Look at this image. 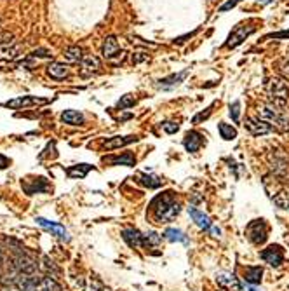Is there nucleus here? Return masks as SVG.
<instances>
[{"label":"nucleus","mask_w":289,"mask_h":291,"mask_svg":"<svg viewBox=\"0 0 289 291\" xmlns=\"http://www.w3.org/2000/svg\"><path fill=\"white\" fill-rule=\"evenodd\" d=\"M258 117L262 121L268 122L275 131H280V133H287L289 131V117L287 113L284 112L282 108H277L272 103H265L258 106Z\"/></svg>","instance_id":"1"},{"label":"nucleus","mask_w":289,"mask_h":291,"mask_svg":"<svg viewBox=\"0 0 289 291\" xmlns=\"http://www.w3.org/2000/svg\"><path fill=\"white\" fill-rule=\"evenodd\" d=\"M267 94L272 105H275L277 108L286 110V106L289 105V85L286 79H282V77L279 75L272 77V79L267 82Z\"/></svg>","instance_id":"2"},{"label":"nucleus","mask_w":289,"mask_h":291,"mask_svg":"<svg viewBox=\"0 0 289 291\" xmlns=\"http://www.w3.org/2000/svg\"><path fill=\"white\" fill-rule=\"evenodd\" d=\"M246 237L249 239V243L256 246L265 244L268 239V223L263 218L249 221V225L246 227Z\"/></svg>","instance_id":"3"},{"label":"nucleus","mask_w":289,"mask_h":291,"mask_svg":"<svg viewBox=\"0 0 289 291\" xmlns=\"http://www.w3.org/2000/svg\"><path fill=\"white\" fill-rule=\"evenodd\" d=\"M21 52V46L14 40L11 34L0 35V60L12 61L16 60Z\"/></svg>","instance_id":"4"},{"label":"nucleus","mask_w":289,"mask_h":291,"mask_svg":"<svg viewBox=\"0 0 289 291\" xmlns=\"http://www.w3.org/2000/svg\"><path fill=\"white\" fill-rule=\"evenodd\" d=\"M101 54L103 58L110 61V63H119V61L124 60V52L120 51L119 40L117 37L110 35L103 40V46H101Z\"/></svg>","instance_id":"5"},{"label":"nucleus","mask_w":289,"mask_h":291,"mask_svg":"<svg viewBox=\"0 0 289 291\" xmlns=\"http://www.w3.org/2000/svg\"><path fill=\"white\" fill-rule=\"evenodd\" d=\"M173 204H176V195H174L173 190H168L164 192V194L157 195V197L152 200V204H150V208L153 210V218H155V221L160 218Z\"/></svg>","instance_id":"6"},{"label":"nucleus","mask_w":289,"mask_h":291,"mask_svg":"<svg viewBox=\"0 0 289 291\" xmlns=\"http://www.w3.org/2000/svg\"><path fill=\"white\" fill-rule=\"evenodd\" d=\"M260 256L265 264L272 265V267H280L284 264V249L279 244H270L267 249L260 253Z\"/></svg>","instance_id":"7"},{"label":"nucleus","mask_w":289,"mask_h":291,"mask_svg":"<svg viewBox=\"0 0 289 291\" xmlns=\"http://www.w3.org/2000/svg\"><path fill=\"white\" fill-rule=\"evenodd\" d=\"M254 32V26L253 24H239V26H235L234 30H232V34L229 37V42H227V47H237L241 46L244 40L247 39L251 34Z\"/></svg>","instance_id":"8"},{"label":"nucleus","mask_w":289,"mask_h":291,"mask_svg":"<svg viewBox=\"0 0 289 291\" xmlns=\"http://www.w3.org/2000/svg\"><path fill=\"white\" fill-rule=\"evenodd\" d=\"M244 128H246L247 131H249L253 136H265V134L272 133V131H275L274 128H272L268 122L262 121V119H253V117H247L246 122H244Z\"/></svg>","instance_id":"9"},{"label":"nucleus","mask_w":289,"mask_h":291,"mask_svg":"<svg viewBox=\"0 0 289 291\" xmlns=\"http://www.w3.org/2000/svg\"><path fill=\"white\" fill-rule=\"evenodd\" d=\"M23 190L26 192L28 195H34V194H44V192L51 190V185L46 178L39 176V178H26L23 182Z\"/></svg>","instance_id":"10"},{"label":"nucleus","mask_w":289,"mask_h":291,"mask_svg":"<svg viewBox=\"0 0 289 291\" xmlns=\"http://www.w3.org/2000/svg\"><path fill=\"white\" fill-rule=\"evenodd\" d=\"M35 221L42 228H46L47 232H51L52 236L59 237V239H63V241H70V236H68V230L65 228V225L56 223V221H51V220H46V218H42V216H37Z\"/></svg>","instance_id":"11"},{"label":"nucleus","mask_w":289,"mask_h":291,"mask_svg":"<svg viewBox=\"0 0 289 291\" xmlns=\"http://www.w3.org/2000/svg\"><path fill=\"white\" fill-rule=\"evenodd\" d=\"M204 145V136L197 131H188L183 138V147L186 149V152L190 154H195V152L201 150V147Z\"/></svg>","instance_id":"12"},{"label":"nucleus","mask_w":289,"mask_h":291,"mask_svg":"<svg viewBox=\"0 0 289 291\" xmlns=\"http://www.w3.org/2000/svg\"><path fill=\"white\" fill-rule=\"evenodd\" d=\"M216 281L221 288L232 289V291H242V282L239 281V277H235L230 272H218L216 274Z\"/></svg>","instance_id":"13"},{"label":"nucleus","mask_w":289,"mask_h":291,"mask_svg":"<svg viewBox=\"0 0 289 291\" xmlns=\"http://www.w3.org/2000/svg\"><path fill=\"white\" fill-rule=\"evenodd\" d=\"M40 277L42 276H37V274H18L16 286H18L21 291H37Z\"/></svg>","instance_id":"14"},{"label":"nucleus","mask_w":289,"mask_h":291,"mask_svg":"<svg viewBox=\"0 0 289 291\" xmlns=\"http://www.w3.org/2000/svg\"><path fill=\"white\" fill-rule=\"evenodd\" d=\"M188 215L192 216V220L195 221V225H197L199 228H202V230L209 232L211 227H213V221L209 220V216L204 215L201 210H197L195 206H190L188 208Z\"/></svg>","instance_id":"15"},{"label":"nucleus","mask_w":289,"mask_h":291,"mask_svg":"<svg viewBox=\"0 0 289 291\" xmlns=\"http://www.w3.org/2000/svg\"><path fill=\"white\" fill-rule=\"evenodd\" d=\"M122 239H124V243L129 246V248H140L141 246V237H143V234H141L138 228L134 227H129V228H124V230L120 232Z\"/></svg>","instance_id":"16"},{"label":"nucleus","mask_w":289,"mask_h":291,"mask_svg":"<svg viewBox=\"0 0 289 291\" xmlns=\"http://www.w3.org/2000/svg\"><path fill=\"white\" fill-rule=\"evenodd\" d=\"M244 282L246 284H254L258 286L263 279V267L260 265H253V267H246L244 269Z\"/></svg>","instance_id":"17"},{"label":"nucleus","mask_w":289,"mask_h":291,"mask_svg":"<svg viewBox=\"0 0 289 291\" xmlns=\"http://www.w3.org/2000/svg\"><path fill=\"white\" fill-rule=\"evenodd\" d=\"M186 75H188V70H183L180 73H174V75H169V77H166V79L158 80L157 85L160 89H173V88H176V85H180L181 82L186 79Z\"/></svg>","instance_id":"18"},{"label":"nucleus","mask_w":289,"mask_h":291,"mask_svg":"<svg viewBox=\"0 0 289 291\" xmlns=\"http://www.w3.org/2000/svg\"><path fill=\"white\" fill-rule=\"evenodd\" d=\"M46 101L47 100H42V98H37V96H23V98H18V100L7 101L4 106H7V108H21V106L39 105V103H46Z\"/></svg>","instance_id":"19"},{"label":"nucleus","mask_w":289,"mask_h":291,"mask_svg":"<svg viewBox=\"0 0 289 291\" xmlns=\"http://www.w3.org/2000/svg\"><path fill=\"white\" fill-rule=\"evenodd\" d=\"M162 237H164L166 241H169V243H183V244H188V236H186L185 232L180 230V228H166L164 232H162Z\"/></svg>","instance_id":"20"},{"label":"nucleus","mask_w":289,"mask_h":291,"mask_svg":"<svg viewBox=\"0 0 289 291\" xmlns=\"http://www.w3.org/2000/svg\"><path fill=\"white\" fill-rule=\"evenodd\" d=\"M134 141H138V136H113L105 141L103 147L107 150H115V149H120V147L129 145V143H134Z\"/></svg>","instance_id":"21"},{"label":"nucleus","mask_w":289,"mask_h":291,"mask_svg":"<svg viewBox=\"0 0 289 291\" xmlns=\"http://www.w3.org/2000/svg\"><path fill=\"white\" fill-rule=\"evenodd\" d=\"M108 162L112 166H127L133 167L136 164V155L133 152H124L122 155H115V157H108Z\"/></svg>","instance_id":"22"},{"label":"nucleus","mask_w":289,"mask_h":291,"mask_svg":"<svg viewBox=\"0 0 289 291\" xmlns=\"http://www.w3.org/2000/svg\"><path fill=\"white\" fill-rule=\"evenodd\" d=\"M94 169V166H91V164H77V166H72L67 169V174L68 178H73V180H82L87 176L89 171Z\"/></svg>","instance_id":"23"},{"label":"nucleus","mask_w":289,"mask_h":291,"mask_svg":"<svg viewBox=\"0 0 289 291\" xmlns=\"http://www.w3.org/2000/svg\"><path fill=\"white\" fill-rule=\"evenodd\" d=\"M47 73L49 77H52V79L56 80H63L68 77V67L63 63H58V61H54V63H51L47 67Z\"/></svg>","instance_id":"24"},{"label":"nucleus","mask_w":289,"mask_h":291,"mask_svg":"<svg viewBox=\"0 0 289 291\" xmlns=\"http://www.w3.org/2000/svg\"><path fill=\"white\" fill-rule=\"evenodd\" d=\"M80 65H82V73H92L101 68L100 58H98V56H92V54H85L82 61H80Z\"/></svg>","instance_id":"25"},{"label":"nucleus","mask_w":289,"mask_h":291,"mask_svg":"<svg viewBox=\"0 0 289 291\" xmlns=\"http://www.w3.org/2000/svg\"><path fill=\"white\" fill-rule=\"evenodd\" d=\"M61 121H63L65 124H70V126H82L85 119L82 113L77 112V110H65V112L61 113Z\"/></svg>","instance_id":"26"},{"label":"nucleus","mask_w":289,"mask_h":291,"mask_svg":"<svg viewBox=\"0 0 289 291\" xmlns=\"http://www.w3.org/2000/svg\"><path fill=\"white\" fill-rule=\"evenodd\" d=\"M63 56H65V60L68 61V63H80L84 58V49L82 47H79V46H70L68 49H65V52H63Z\"/></svg>","instance_id":"27"},{"label":"nucleus","mask_w":289,"mask_h":291,"mask_svg":"<svg viewBox=\"0 0 289 291\" xmlns=\"http://www.w3.org/2000/svg\"><path fill=\"white\" fill-rule=\"evenodd\" d=\"M162 239L164 237L160 236V234H157V232H146L143 234V237H141V246L143 248H157V246H160L162 244Z\"/></svg>","instance_id":"28"},{"label":"nucleus","mask_w":289,"mask_h":291,"mask_svg":"<svg viewBox=\"0 0 289 291\" xmlns=\"http://www.w3.org/2000/svg\"><path fill=\"white\" fill-rule=\"evenodd\" d=\"M37 291H63V288H61V286L52 279V277L42 276L40 277L39 286H37Z\"/></svg>","instance_id":"29"},{"label":"nucleus","mask_w":289,"mask_h":291,"mask_svg":"<svg viewBox=\"0 0 289 291\" xmlns=\"http://www.w3.org/2000/svg\"><path fill=\"white\" fill-rule=\"evenodd\" d=\"M218 131H219V136H221L225 141H232L237 138V129H235L232 124H227V122H219Z\"/></svg>","instance_id":"30"},{"label":"nucleus","mask_w":289,"mask_h":291,"mask_svg":"<svg viewBox=\"0 0 289 291\" xmlns=\"http://www.w3.org/2000/svg\"><path fill=\"white\" fill-rule=\"evenodd\" d=\"M40 269H42L49 277H52V279H54V277L61 272V270H59L58 267H56L54 261L49 260V256H44V258H42V264H40Z\"/></svg>","instance_id":"31"},{"label":"nucleus","mask_w":289,"mask_h":291,"mask_svg":"<svg viewBox=\"0 0 289 291\" xmlns=\"http://www.w3.org/2000/svg\"><path fill=\"white\" fill-rule=\"evenodd\" d=\"M180 211H181V206H180V204H178V202L173 204V206H171L169 210L166 211L164 215H162L160 218L157 220V223H169V221H173L178 215H180Z\"/></svg>","instance_id":"32"},{"label":"nucleus","mask_w":289,"mask_h":291,"mask_svg":"<svg viewBox=\"0 0 289 291\" xmlns=\"http://www.w3.org/2000/svg\"><path fill=\"white\" fill-rule=\"evenodd\" d=\"M140 182L148 188H158L162 185V180L155 174H140Z\"/></svg>","instance_id":"33"},{"label":"nucleus","mask_w":289,"mask_h":291,"mask_svg":"<svg viewBox=\"0 0 289 291\" xmlns=\"http://www.w3.org/2000/svg\"><path fill=\"white\" fill-rule=\"evenodd\" d=\"M134 103H136V100H134L133 94H125V96H122L120 100H119V103H117V108L127 110V108H131V106H134Z\"/></svg>","instance_id":"34"},{"label":"nucleus","mask_w":289,"mask_h":291,"mask_svg":"<svg viewBox=\"0 0 289 291\" xmlns=\"http://www.w3.org/2000/svg\"><path fill=\"white\" fill-rule=\"evenodd\" d=\"M274 202L277 204L280 210H289V197H287V194H284V192H280V194L275 195Z\"/></svg>","instance_id":"35"},{"label":"nucleus","mask_w":289,"mask_h":291,"mask_svg":"<svg viewBox=\"0 0 289 291\" xmlns=\"http://www.w3.org/2000/svg\"><path fill=\"white\" fill-rule=\"evenodd\" d=\"M230 117L234 119V122H239V117H241V103L239 101L230 105Z\"/></svg>","instance_id":"36"},{"label":"nucleus","mask_w":289,"mask_h":291,"mask_svg":"<svg viewBox=\"0 0 289 291\" xmlns=\"http://www.w3.org/2000/svg\"><path fill=\"white\" fill-rule=\"evenodd\" d=\"M162 128H164V131L168 134H174V133H178V131H180V126H178L176 122H164V124H162Z\"/></svg>","instance_id":"37"},{"label":"nucleus","mask_w":289,"mask_h":291,"mask_svg":"<svg viewBox=\"0 0 289 291\" xmlns=\"http://www.w3.org/2000/svg\"><path fill=\"white\" fill-rule=\"evenodd\" d=\"M30 58H51V52L47 49H35L30 54Z\"/></svg>","instance_id":"38"},{"label":"nucleus","mask_w":289,"mask_h":291,"mask_svg":"<svg viewBox=\"0 0 289 291\" xmlns=\"http://www.w3.org/2000/svg\"><path fill=\"white\" fill-rule=\"evenodd\" d=\"M241 2V0H229V2H225L221 7H219V12H227V11H230V9H234L237 4Z\"/></svg>","instance_id":"39"},{"label":"nucleus","mask_w":289,"mask_h":291,"mask_svg":"<svg viewBox=\"0 0 289 291\" xmlns=\"http://www.w3.org/2000/svg\"><path fill=\"white\" fill-rule=\"evenodd\" d=\"M91 291H105L103 282H101L100 279H96V277H92L91 279Z\"/></svg>","instance_id":"40"},{"label":"nucleus","mask_w":289,"mask_h":291,"mask_svg":"<svg viewBox=\"0 0 289 291\" xmlns=\"http://www.w3.org/2000/svg\"><path fill=\"white\" fill-rule=\"evenodd\" d=\"M209 115H211V108H207V112H206V113L202 112V113H199V115H195V117H194V124H197V122H201V121H206V119L209 117Z\"/></svg>","instance_id":"41"},{"label":"nucleus","mask_w":289,"mask_h":291,"mask_svg":"<svg viewBox=\"0 0 289 291\" xmlns=\"http://www.w3.org/2000/svg\"><path fill=\"white\" fill-rule=\"evenodd\" d=\"M9 166H11V159L6 157L4 154H0V169H6Z\"/></svg>","instance_id":"42"},{"label":"nucleus","mask_w":289,"mask_h":291,"mask_svg":"<svg viewBox=\"0 0 289 291\" xmlns=\"http://www.w3.org/2000/svg\"><path fill=\"white\" fill-rule=\"evenodd\" d=\"M268 39H289V32H279V34L268 35Z\"/></svg>","instance_id":"43"},{"label":"nucleus","mask_w":289,"mask_h":291,"mask_svg":"<svg viewBox=\"0 0 289 291\" xmlns=\"http://www.w3.org/2000/svg\"><path fill=\"white\" fill-rule=\"evenodd\" d=\"M242 291H265V289L260 288V286H254V284H244Z\"/></svg>","instance_id":"44"},{"label":"nucleus","mask_w":289,"mask_h":291,"mask_svg":"<svg viewBox=\"0 0 289 291\" xmlns=\"http://www.w3.org/2000/svg\"><path fill=\"white\" fill-rule=\"evenodd\" d=\"M4 264V255H2V249H0V267H2Z\"/></svg>","instance_id":"45"},{"label":"nucleus","mask_w":289,"mask_h":291,"mask_svg":"<svg viewBox=\"0 0 289 291\" xmlns=\"http://www.w3.org/2000/svg\"><path fill=\"white\" fill-rule=\"evenodd\" d=\"M258 2H262V4H270V2H274V0H258Z\"/></svg>","instance_id":"46"},{"label":"nucleus","mask_w":289,"mask_h":291,"mask_svg":"<svg viewBox=\"0 0 289 291\" xmlns=\"http://www.w3.org/2000/svg\"><path fill=\"white\" fill-rule=\"evenodd\" d=\"M287 67H289V56H287Z\"/></svg>","instance_id":"47"}]
</instances>
